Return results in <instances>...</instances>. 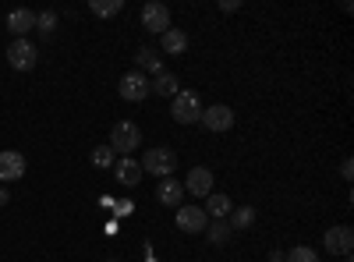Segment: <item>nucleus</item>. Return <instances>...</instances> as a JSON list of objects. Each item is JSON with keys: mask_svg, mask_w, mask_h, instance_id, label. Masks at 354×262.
Wrapping results in <instances>:
<instances>
[{"mask_svg": "<svg viewBox=\"0 0 354 262\" xmlns=\"http://www.w3.org/2000/svg\"><path fill=\"white\" fill-rule=\"evenodd\" d=\"M142 174H153V178H174V170H177V153L167 149V145H156V149H145L142 156Z\"/></svg>", "mask_w": 354, "mask_h": 262, "instance_id": "f257e3e1", "label": "nucleus"}, {"mask_svg": "<svg viewBox=\"0 0 354 262\" xmlns=\"http://www.w3.org/2000/svg\"><path fill=\"white\" fill-rule=\"evenodd\" d=\"M170 118H174L177 124H198V118H202V100H198V93H192V89L177 93L174 103H170Z\"/></svg>", "mask_w": 354, "mask_h": 262, "instance_id": "f03ea898", "label": "nucleus"}, {"mask_svg": "<svg viewBox=\"0 0 354 262\" xmlns=\"http://www.w3.org/2000/svg\"><path fill=\"white\" fill-rule=\"evenodd\" d=\"M110 149L113 153H121V156H131L138 145H142V131H138V124L135 121H117L113 124V131H110Z\"/></svg>", "mask_w": 354, "mask_h": 262, "instance_id": "7ed1b4c3", "label": "nucleus"}, {"mask_svg": "<svg viewBox=\"0 0 354 262\" xmlns=\"http://www.w3.org/2000/svg\"><path fill=\"white\" fill-rule=\"evenodd\" d=\"M142 28L153 32V36H163L170 28V8L160 4V0H149V4L142 8Z\"/></svg>", "mask_w": 354, "mask_h": 262, "instance_id": "20e7f679", "label": "nucleus"}, {"mask_svg": "<svg viewBox=\"0 0 354 262\" xmlns=\"http://www.w3.org/2000/svg\"><path fill=\"white\" fill-rule=\"evenodd\" d=\"M36 61H39L36 43H28V39H15V43L8 46V64H11L15 71H32V68H36Z\"/></svg>", "mask_w": 354, "mask_h": 262, "instance_id": "39448f33", "label": "nucleus"}, {"mask_svg": "<svg viewBox=\"0 0 354 262\" xmlns=\"http://www.w3.org/2000/svg\"><path fill=\"white\" fill-rule=\"evenodd\" d=\"M198 124L205 128V131H230L234 128V110L230 106H223V103H216V106H202V118H198Z\"/></svg>", "mask_w": 354, "mask_h": 262, "instance_id": "423d86ee", "label": "nucleus"}, {"mask_svg": "<svg viewBox=\"0 0 354 262\" xmlns=\"http://www.w3.org/2000/svg\"><path fill=\"white\" fill-rule=\"evenodd\" d=\"M117 93H121V100H128V103H142L145 96H153L149 93V78H145L142 71H128L121 78V85H117Z\"/></svg>", "mask_w": 354, "mask_h": 262, "instance_id": "0eeeda50", "label": "nucleus"}, {"mask_svg": "<svg viewBox=\"0 0 354 262\" xmlns=\"http://www.w3.org/2000/svg\"><path fill=\"white\" fill-rule=\"evenodd\" d=\"M322 248H326L330 255H351L354 252V230L351 227H330L326 238H322Z\"/></svg>", "mask_w": 354, "mask_h": 262, "instance_id": "6e6552de", "label": "nucleus"}, {"mask_svg": "<svg viewBox=\"0 0 354 262\" xmlns=\"http://www.w3.org/2000/svg\"><path fill=\"white\" fill-rule=\"evenodd\" d=\"M185 185V195H192V198H205L213 191V170L209 167H192L188 170V178L181 181Z\"/></svg>", "mask_w": 354, "mask_h": 262, "instance_id": "1a4fd4ad", "label": "nucleus"}, {"mask_svg": "<svg viewBox=\"0 0 354 262\" xmlns=\"http://www.w3.org/2000/svg\"><path fill=\"white\" fill-rule=\"evenodd\" d=\"M177 227H181L185 234H205L209 216L202 213V206H177Z\"/></svg>", "mask_w": 354, "mask_h": 262, "instance_id": "9d476101", "label": "nucleus"}, {"mask_svg": "<svg viewBox=\"0 0 354 262\" xmlns=\"http://www.w3.org/2000/svg\"><path fill=\"white\" fill-rule=\"evenodd\" d=\"M156 202H160V206H167V209H177L185 202V185L177 181V178H163L160 188H156Z\"/></svg>", "mask_w": 354, "mask_h": 262, "instance_id": "9b49d317", "label": "nucleus"}, {"mask_svg": "<svg viewBox=\"0 0 354 262\" xmlns=\"http://www.w3.org/2000/svg\"><path fill=\"white\" fill-rule=\"evenodd\" d=\"M113 178H117V185H124V188H135L145 174H142V167L135 163V156H121L113 163Z\"/></svg>", "mask_w": 354, "mask_h": 262, "instance_id": "f8f14e48", "label": "nucleus"}, {"mask_svg": "<svg viewBox=\"0 0 354 262\" xmlns=\"http://www.w3.org/2000/svg\"><path fill=\"white\" fill-rule=\"evenodd\" d=\"M36 28V11H28V8H18V11H11L8 15V32L15 36V39H25L28 32Z\"/></svg>", "mask_w": 354, "mask_h": 262, "instance_id": "ddd939ff", "label": "nucleus"}, {"mask_svg": "<svg viewBox=\"0 0 354 262\" xmlns=\"http://www.w3.org/2000/svg\"><path fill=\"white\" fill-rule=\"evenodd\" d=\"M25 174V156L15 153V149H4L0 153V181H18Z\"/></svg>", "mask_w": 354, "mask_h": 262, "instance_id": "4468645a", "label": "nucleus"}, {"mask_svg": "<svg viewBox=\"0 0 354 262\" xmlns=\"http://www.w3.org/2000/svg\"><path fill=\"white\" fill-rule=\"evenodd\" d=\"M230 209H234V202H230L223 191H209V195H205V206H202V213H205V216H213V220H227V216H230Z\"/></svg>", "mask_w": 354, "mask_h": 262, "instance_id": "2eb2a0df", "label": "nucleus"}, {"mask_svg": "<svg viewBox=\"0 0 354 262\" xmlns=\"http://www.w3.org/2000/svg\"><path fill=\"white\" fill-rule=\"evenodd\" d=\"M149 93H153V96H167V100H174L177 93H181V82H177V75L163 71V75H156V78L149 82Z\"/></svg>", "mask_w": 354, "mask_h": 262, "instance_id": "dca6fc26", "label": "nucleus"}, {"mask_svg": "<svg viewBox=\"0 0 354 262\" xmlns=\"http://www.w3.org/2000/svg\"><path fill=\"white\" fill-rule=\"evenodd\" d=\"M135 64L145 68V71H153V75H163V57H160V50H153V46H138V50H135Z\"/></svg>", "mask_w": 354, "mask_h": 262, "instance_id": "f3484780", "label": "nucleus"}, {"mask_svg": "<svg viewBox=\"0 0 354 262\" xmlns=\"http://www.w3.org/2000/svg\"><path fill=\"white\" fill-rule=\"evenodd\" d=\"M163 53H170V57L188 53V36L181 32V28H167L163 32Z\"/></svg>", "mask_w": 354, "mask_h": 262, "instance_id": "a211bd4d", "label": "nucleus"}, {"mask_svg": "<svg viewBox=\"0 0 354 262\" xmlns=\"http://www.w3.org/2000/svg\"><path fill=\"white\" fill-rule=\"evenodd\" d=\"M227 223H230V230H248L255 223V209L252 206H234L230 216H227Z\"/></svg>", "mask_w": 354, "mask_h": 262, "instance_id": "6ab92c4d", "label": "nucleus"}, {"mask_svg": "<svg viewBox=\"0 0 354 262\" xmlns=\"http://www.w3.org/2000/svg\"><path fill=\"white\" fill-rule=\"evenodd\" d=\"M230 234H234V230H230V223H227V220H213L209 227H205V238H209L213 245H227V241H230Z\"/></svg>", "mask_w": 354, "mask_h": 262, "instance_id": "aec40b11", "label": "nucleus"}, {"mask_svg": "<svg viewBox=\"0 0 354 262\" xmlns=\"http://www.w3.org/2000/svg\"><path fill=\"white\" fill-rule=\"evenodd\" d=\"M93 15H100V18H117L124 11V0H93Z\"/></svg>", "mask_w": 354, "mask_h": 262, "instance_id": "412c9836", "label": "nucleus"}, {"mask_svg": "<svg viewBox=\"0 0 354 262\" xmlns=\"http://www.w3.org/2000/svg\"><path fill=\"white\" fill-rule=\"evenodd\" d=\"M88 160H93V167H100V170H110L117 163V153L103 142V145H96V149H93V156H88Z\"/></svg>", "mask_w": 354, "mask_h": 262, "instance_id": "4be33fe9", "label": "nucleus"}, {"mask_svg": "<svg viewBox=\"0 0 354 262\" xmlns=\"http://www.w3.org/2000/svg\"><path fill=\"white\" fill-rule=\"evenodd\" d=\"M36 32H39L43 39H50V36L57 32V15H53V11H39V15H36Z\"/></svg>", "mask_w": 354, "mask_h": 262, "instance_id": "5701e85b", "label": "nucleus"}, {"mask_svg": "<svg viewBox=\"0 0 354 262\" xmlns=\"http://www.w3.org/2000/svg\"><path fill=\"white\" fill-rule=\"evenodd\" d=\"M287 262H322V259H319V252H315V248L298 245V248H290V252H287Z\"/></svg>", "mask_w": 354, "mask_h": 262, "instance_id": "b1692460", "label": "nucleus"}, {"mask_svg": "<svg viewBox=\"0 0 354 262\" xmlns=\"http://www.w3.org/2000/svg\"><path fill=\"white\" fill-rule=\"evenodd\" d=\"M220 11H227V15L241 11V0H220Z\"/></svg>", "mask_w": 354, "mask_h": 262, "instance_id": "393cba45", "label": "nucleus"}, {"mask_svg": "<svg viewBox=\"0 0 354 262\" xmlns=\"http://www.w3.org/2000/svg\"><path fill=\"white\" fill-rule=\"evenodd\" d=\"M340 178H344V181L354 178V160H344V163H340Z\"/></svg>", "mask_w": 354, "mask_h": 262, "instance_id": "a878e982", "label": "nucleus"}, {"mask_svg": "<svg viewBox=\"0 0 354 262\" xmlns=\"http://www.w3.org/2000/svg\"><path fill=\"white\" fill-rule=\"evenodd\" d=\"M270 262H287V252H270Z\"/></svg>", "mask_w": 354, "mask_h": 262, "instance_id": "bb28decb", "label": "nucleus"}, {"mask_svg": "<svg viewBox=\"0 0 354 262\" xmlns=\"http://www.w3.org/2000/svg\"><path fill=\"white\" fill-rule=\"evenodd\" d=\"M8 202H11V195H8L4 188H0V206H8Z\"/></svg>", "mask_w": 354, "mask_h": 262, "instance_id": "cd10ccee", "label": "nucleus"}, {"mask_svg": "<svg viewBox=\"0 0 354 262\" xmlns=\"http://www.w3.org/2000/svg\"><path fill=\"white\" fill-rule=\"evenodd\" d=\"M344 262H351V255H347V259H344Z\"/></svg>", "mask_w": 354, "mask_h": 262, "instance_id": "c85d7f7f", "label": "nucleus"}, {"mask_svg": "<svg viewBox=\"0 0 354 262\" xmlns=\"http://www.w3.org/2000/svg\"><path fill=\"white\" fill-rule=\"evenodd\" d=\"M110 262H113V259H110Z\"/></svg>", "mask_w": 354, "mask_h": 262, "instance_id": "c756f323", "label": "nucleus"}]
</instances>
